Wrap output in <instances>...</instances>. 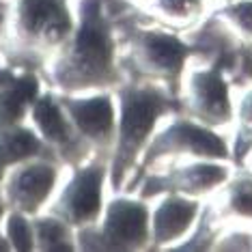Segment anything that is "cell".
<instances>
[{"instance_id":"9","label":"cell","mask_w":252,"mask_h":252,"mask_svg":"<svg viewBox=\"0 0 252 252\" xmlns=\"http://www.w3.org/2000/svg\"><path fill=\"white\" fill-rule=\"evenodd\" d=\"M186 45L170 35L162 32H142L134 41L131 56L142 69L162 73L166 78L177 80L186 61Z\"/></svg>"},{"instance_id":"21","label":"cell","mask_w":252,"mask_h":252,"mask_svg":"<svg viewBox=\"0 0 252 252\" xmlns=\"http://www.w3.org/2000/svg\"><path fill=\"white\" fill-rule=\"evenodd\" d=\"M228 15H233V20L237 22L246 32H252V2L235 4L233 9H228Z\"/></svg>"},{"instance_id":"11","label":"cell","mask_w":252,"mask_h":252,"mask_svg":"<svg viewBox=\"0 0 252 252\" xmlns=\"http://www.w3.org/2000/svg\"><path fill=\"white\" fill-rule=\"evenodd\" d=\"M175 149V151H192L200 153V156H209V158H224L226 156V147L218 136L209 134V131L196 127L190 123H179L175 127H170L166 134L153 145V151L159 149Z\"/></svg>"},{"instance_id":"24","label":"cell","mask_w":252,"mask_h":252,"mask_svg":"<svg viewBox=\"0 0 252 252\" xmlns=\"http://www.w3.org/2000/svg\"><path fill=\"white\" fill-rule=\"evenodd\" d=\"M9 248H11V244H9L7 235H2V233H0V250H9Z\"/></svg>"},{"instance_id":"8","label":"cell","mask_w":252,"mask_h":252,"mask_svg":"<svg viewBox=\"0 0 252 252\" xmlns=\"http://www.w3.org/2000/svg\"><path fill=\"white\" fill-rule=\"evenodd\" d=\"M32 121H35L37 129L41 131V138L48 147L56 149L63 158H67L69 162H76L82 153V138L76 134V129L71 127L67 114L63 112L61 104H56L52 95L37 97L32 101Z\"/></svg>"},{"instance_id":"20","label":"cell","mask_w":252,"mask_h":252,"mask_svg":"<svg viewBox=\"0 0 252 252\" xmlns=\"http://www.w3.org/2000/svg\"><path fill=\"white\" fill-rule=\"evenodd\" d=\"M242 147H239V153L246 151L248 142L252 140V95L246 97L244 106H242Z\"/></svg>"},{"instance_id":"2","label":"cell","mask_w":252,"mask_h":252,"mask_svg":"<svg viewBox=\"0 0 252 252\" xmlns=\"http://www.w3.org/2000/svg\"><path fill=\"white\" fill-rule=\"evenodd\" d=\"M73 31L65 0H20L13 15V32L7 48L11 65L31 67Z\"/></svg>"},{"instance_id":"22","label":"cell","mask_w":252,"mask_h":252,"mask_svg":"<svg viewBox=\"0 0 252 252\" xmlns=\"http://www.w3.org/2000/svg\"><path fill=\"white\" fill-rule=\"evenodd\" d=\"M7 2L4 0H0V37H2V32H4V26H7Z\"/></svg>"},{"instance_id":"25","label":"cell","mask_w":252,"mask_h":252,"mask_svg":"<svg viewBox=\"0 0 252 252\" xmlns=\"http://www.w3.org/2000/svg\"><path fill=\"white\" fill-rule=\"evenodd\" d=\"M4 207H7V205H4V198H2V192H0V218L4 216Z\"/></svg>"},{"instance_id":"12","label":"cell","mask_w":252,"mask_h":252,"mask_svg":"<svg viewBox=\"0 0 252 252\" xmlns=\"http://www.w3.org/2000/svg\"><path fill=\"white\" fill-rule=\"evenodd\" d=\"M192 93L200 117L209 119L211 123H226L231 119L226 87L218 71L196 73L192 82Z\"/></svg>"},{"instance_id":"7","label":"cell","mask_w":252,"mask_h":252,"mask_svg":"<svg viewBox=\"0 0 252 252\" xmlns=\"http://www.w3.org/2000/svg\"><path fill=\"white\" fill-rule=\"evenodd\" d=\"M61 108L84 142L101 147L110 142L114 131V110L110 97H89V99L63 97Z\"/></svg>"},{"instance_id":"4","label":"cell","mask_w":252,"mask_h":252,"mask_svg":"<svg viewBox=\"0 0 252 252\" xmlns=\"http://www.w3.org/2000/svg\"><path fill=\"white\" fill-rule=\"evenodd\" d=\"M149 237L147 209L131 200H114L108 207L104 226L97 233L84 228L80 235L82 248L99 250H127L145 244Z\"/></svg>"},{"instance_id":"15","label":"cell","mask_w":252,"mask_h":252,"mask_svg":"<svg viewBox=\"0 0 252 252\" xmlns=\"http://www.w3.org/2000/svg\"><path fill=\"white\" fill-rule=\"evenodd\" d=\"M32 235H35V242L41 250L63 252V250L73 248L71 237H69V224H65L56 216L39 218L35 224H32Z\"/></svg>"},{"instance_id":"18","label":"cell","mask_w":252,"mask_h":252,"mask_svg":"<svg viewBox=\"0 0 252 252\" xmlns=\"http://www.w3.org/2000/svg\"><path fill=\"white\" fill-rule=\"evenodd\" d=\"M233 209L252 216V181H242L233 188Z\"/></svg>"},{"instance_id":"17","label":"cell","mask_w":252,"mask_h":252,"mask_svg":"<svg viewBox=\"0 0 252 252\" xmlns=\"http://www.w3.org/2000/svg\"><path fill=\"white\" fill-rule=\"evenodd\" d=\"M4 233L11 244V248L18 252H28L35 248V235H32V224L26 220L24 214L20 211H11L7 216V224H4Z\"/></svg>"},{"instance_id":"14","label":"cell","mask_w":252,"mask_h":252,"mask_svg":"<svg viewBox=\"0 0 252 252\" xmlns=\"http://www.w3.org/2000/svg\"><path fill=\"white\" fill-rule=\"evenodd\" d=\"M196 216V205L186 203L181 198H173L164 203L158 209L156 220H153V231H156V239L159 244L177 239L179 235L190 226V222Z\"/></svg>"},{"instance_id":"13","label":"cell","mask_w":252,"mask_h":252,"mask_svg":"<svg viewBox=\"0 0 252 252\" xmlns=\"http://www.w3.org/2000/svg\"><path fill=\"white\" fill-rule=\"evenodd\" d=\"M45 149H48V145L41 138H37L35 131L24 127L22 123L7 129H0V166L4 170L9 166L41 158Z\"/></svg>"},{"instance_id":"3","label":"cell","mask_w":252,"mask_h":252,"mask_svg":"<svg viewBox=\"0 0 252 252\" xmlns=\"http://www.w3.org/2000/svg\"><path fill=\"white\" fill-rule=\"evenodd\" d=\"M170 108L168 99L156 89H127L121 93V125L112 162V181L119 186L123 175L145 147L158 117Z\"/></svg>"},{"instance_id":"6","label":"cell","mask_w":252,"mask_h":252,"mask_svg":"<svg viewBox=\"0 0 252 252\" xmlns=\"http://www.w3.org/2000/svg\"><path fill=\"white\" fill-rule=\"evenodd\" d=\"M101 183L104 168L87 166L73 173L71 181L54 203L52 216L61 218L69 226H89L101 209Z\"/></svg>"},{"instance_id":"16","label":"cell","mask_w":252,"mask_h":252,"mask_svg":"<svg viewBox=\"0 0 252 252\" xmlns=\"http://www.w3.org/2000/svg\"><path fill=\"white\" fill-rule=\"evenodd\" d=\"M226 177L224 168H218V166H194V168L181 170L179 175L175 177L173 186L177 190H186V192H207L209 188L222 183Z\"/></svg>"},{"instance_id":"23","label":"cell","mask_w":252,"mask_h":252,"mask_svg":"<svg viewBox=\"0 0 252 252\" xmlns=\"http://www.w3.org/2000/svg\"><path fill=\"white\" fill-rule=\"evenodd\" d=\"M13 78H15L13 71L7 69V67H0V87H2V84H7V82H11Z\"/></svg>"},{"instance_id":"10","label":"cell","mask_w":252,"mask_h":252,"mask_svg":"<svg viewBox=\"0 0 252 252\" xmlns=\"http://www.w3.org/2000/svg\"><path fill=\"white\" fill-rule=\"evenodd\" d=\"M39 97V82L32 73L15 76L0 87V129L20 125L28 108Z\"/></svg>"},{"instance_id":"1","label":"cell","mask_w":252,"mask_h":252,"mask_svg":"<svg viewBox=\"0 0 252 252\" xmlns=\"http://www.w3.org/2000/svg\"><path fill=\"white\" fill-rule=\"evenodd\" d=\"M52 80L67 93L104 89L117 82L114 39L104 0H82L80 24L76 32L63 41L61 54L52 67Z\"/></svg>"},{"instance_id":"19","label":"cell","mask_w":252,"mask_h":252,"mask_svg":"<svg viewBox=\"0 0 252 252\" xmlns=\"http://www.w3.org/2000/svg\"><path fill=\"white\" fill-rule=\"evenodd\" d=\"M159 7L173 18H190L200 9V0H162Z\"/></svg>"},{"instance_id":"5","label":"cell","mask_w":252,"mask_h":252,"mask_svg":"<svg viewBox=\"0 0 252 252\" xmlns=\"http://www.w3.org/2000/svg\"><path fill=\"white\" fill-rule=\"evenodd\" d=\"M11 173L4 175L2 198L11 211L32 216L43 207L56 186V168L45 159H28V162L11 166Z\"/></svg>"}]
</instances>
